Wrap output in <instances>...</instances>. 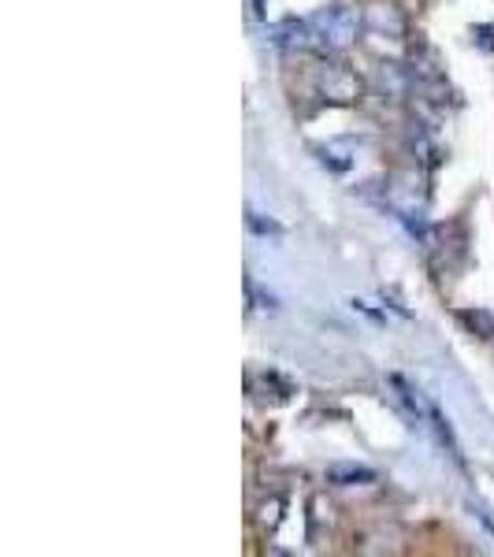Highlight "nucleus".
<instances>
[{"label": "nucleus", "mask_w": 494, "mask_h": 557, "mask_svg": "<svg viewBox=\"0 0 494 557\" xmlns=\"http://www.w3.org/2000/svg\"><path fill=\"white\" fill-rule=\"evenodd\" d=\"M323 480L335 483V487H365V483H375V469L354 465V461H338V465H328Z\"/></svg>", "instance_id": "0eeeda50"}, {"label": "nucleus", "mask_w": 494, "mask_h": 557, "mask_svg": "<svg viewBox=\"0 0 494 557\" xmlns=\"http://www.w3.org/2000/svg\"><path fill=\"white\" fill-rule=\"evenodd\" d=\"M361 23L372 38H383L394 45H402L409 38V15H406V8L394 4V0H368L361 8Z\"/></svg>", "instance_id": "20e7f679"}, {"label": "nucleus", "mask_w": 494, "mask_h": 557, "mask_svg": "<svg viewBox=\"0 0 494 557\" xmlns=\"http://www.w3.org/2000/svg\"><path fill=\"white\" fill-rule=\"evenodd\" d=\"M387 209L398 215L402 223H409L412 231H420L424 235V212H428V194H424V183H420V175L412 172H398L391 175L387 183Z\"/></svg>", "instance_id": "7ed1b4c3"}, {"label": "nucleus", "mask_w": 494, "mask_h": 557, "mask_svg": "<svg viewBox=\"0 0 494 557\" xmlns=\"http://www.w3.org/2000/svg\"><path fill=\"white\" fill-rule=\"evenodd\" d=\"M246 227L249 231H254V235H272V238H280L283 235V227H280V223H275V220H264V215H260V212H254V209H249L246 212Z\"/></svg>", "instance_id": "9d476101"}, {"label": "nucleus", "mask_w": 494, "mask_h": 557, "mask_svg": "<svg viewBox=\"0 0 494 557\" xmlns=\"http://www.w3.org/2000/svg\"><path fill=\"white\" fill-rule=\"evenodd\" d=\"M317 152L331 172H346V168H354V157H357V149L349 146V141H328V146H317Z\"/></svg>", "instance_id": "6e6552de"}, {"label": "nucleus", "mask_w": 494, "mask_h": 557, "mask_svg": "<svg viewBox=\"0 0 494 557\" xmlns=\"http://www.w3.org/2000/svg\"><path fill=\"white\" fill-rule=\"evenodd\" d=\"M317 94L331 108H354L365 101V78L349 64H343V60H320Z\"/></svg>", "instance_id": "f03ea898"}, {"label": "nucleus", "mask_w": 494, "mask_h": 557, "mask_svg": "<svg viewBox=\"0 0 494 557\" xmlns=\"http://www.w3.org/2000/svg\"><path fill=\"white\" fill-rule=\"evenodd\" d=\"M372 86L380 97H387V101H406L412 94V86H417V78H412V67L398 64V60H380L372 71Z\"/></svg>", "instance_id": "39448f33"}, {"label": "nucleus", "mask_w": 494, "mask_h": 557, "mask_svg": "<svg viewBox=\"0 0 494 557\" xmlns=\"http://www.w3.org/2000/svg\"><path fill=\"white\" fill-rule=\"evenodd\" d=\"M312 30H317V41L323 52H346L357 45V34L365 30V23L354 8L335 0V4H323L320 12L312 15Z\"/></svg>", "instance_id": "f257e3e1"}, {"label": "nucleus", "mask_w": 494, "mask_h": 557, "mask_svg": "<svg viewBox=\"0 0 494 557\" xmlns=\"http://www.w3.org/2000/svg\"><path fill=\"white\" fill-rule=\"evenodd\" d=\"M457 320H461V327L469 331V335H476V338H494V312H487V309H461L457 312Z\"/></svg>", "instance_id": "1a4fd4ad"}, {"label": "nucleus", "mask_w": 494, "mask_h": 557, "mask_svg": "<svg viewBox=\"0 0 494 557\" xmlns=\"http://www.w3.org/2000/svg\"><path fill=\"white\" fill-rule=\"evenodd\" d=\"M472 41L480 45V49L494 52V26H472Z\"/></svg>", "instance_id": "f8f14e48"}, {"label": "nucleus", "mask_w": 494, "mask_h": 557, "mask_svg": "<svg viewBox=\"0 0 494 557\" xmlns=\"http://www.w3.org/2000/svg\"><path fill=\"white\" fill-rule=\"evenodd\" d=\"M412 152H420V160H424L428 168H435L439 160H443V149H439L428 134H417V138H412Z\"/></svg>", "instance_id": "9b49d317"}, {"label": "nucleus", "mask_w": 494, "mask_h": 557, "mask_svg": "<svg viewBox=\"0 0 494 557\" xmlns=\"http://www.w3.org/2000/svg\"><path fill=\"white\" fill-rule=\"evenodd\" d=\"M272 45H280L286 52H309L320 49L317 30H312V20H283L272 26Z\"/></svg>", "instance_id": "423d86ee"}]
</instances>
